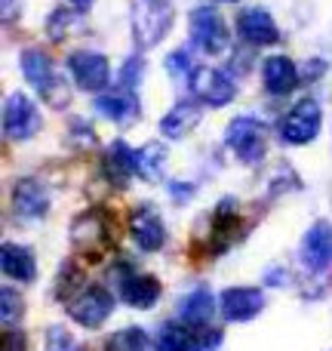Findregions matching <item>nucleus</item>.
<instances>
[{
	"instance_id": "nucleus-1",
	"label": "nucleus",
	"mask_w": 332,
	"mask_h": 351,
	"mask_svg": "<svg viewBox=\"0 0 332 351\" xmlns=\"http://www.w3.org/2000/svg\"><path fill=\"white\" fill-rule=\"evenodd\" d=\"M18 68H22L25 80L40 93V99L49 105V108L59 111L71 102V86H68L65 77L55 71L49 53H43V49H37V47L25 49V53L18 56Z\"/></svg>"
},
{
	"instance_id": "nucleus-2",
	"label": "nucleus",
	"mask_w": 332,
	"mask_h": 351,
	"mask_svg": "<svg viewBox=\"0 0 332 351\" xmlns=\"http://www.w3.org/2000/svg\"><path fill=\"white\" fill-rule=\"evenodd\" d=\"M173 3L169 0H136L133 3V40L139 49H154L173 31Z\"/></svg>"
},
{
	"instance_id": "nucleus-3",
	"label": "nucleus",
	"mask_w": 332,
	"mask_h": 351,
	"mask_svg": "<svg viewBox=\"0 0 332 351\" xmlns=\"http://www.w3.org/2000/svg\"><path fill=\"white\" fill-rule=\"evenodd\" d=\"M323 127V108L314 96H305L280 117L277 123V136L283 145H308L320 136Z\"/></svg>"
},
{
	"instance_id": "nucleus-4",
	"label": "nucleus",
	"mask_w": 332,
	"mask_h": 351,
	"mask_svg": "<svg viewBox=\"0 0 332 351\" xmlns=\"http://www.w3.org/2000/svg\"><path fill=\"white\" fill-rule=\"evenodd\" d=\"M225 145H228L231 154H234L237 160H243V164H259L268 152V127L259 117L240 114L225 130Z\"/></svg>"
},
{
	"instance_id": "nucleus-5",
	"label": "nucleus",
	"mask_w": 332,
	"mask_h": 351,
	"mask_svg": "<svg viewBox=\"0 0 332 351\" xmlns=\"http://www.w3.org/2000/svg\"><path fill=\"white\" fill-rule=\"evenodd\" d=\"M188 34H191L194 47L206 56H222L231 43L228 25L212 6H194L191 16H188Z\"/></svg>"
},
{
	"instance_id": "nucleus-6",
	"label": "nucleus",
	"mask_w": 332,
	"mask_h": 351,
	"mask_svg": "<svg viewBox=\"0 0 332 351\" xmlns=\"http://www.w3.org/2000/svg\"><path fill=\"white\" fill-rule=\"evenodd\" d=\"M188 90L197 99L200 105H209V108H225V105L234 102L237 96V84L222 71V68H194V74L188 77Z\"/></svg>"
},
{
	"instance_id": "nucleus-7",
	"label": "nucleus",
	"mask_w": 332,
	"mask_h": 351,
	"mask_svg": "<svg viewBox=\"0 0 332 351\" xmlns=\"http://www.w3.org/2000/svg\"><path fill=\"white\" fill-rule=\"evenodd\" d=\"M40 130V111L25 93H10L3 102V136L10 142H25Z\"/></svg>"
},
{
	"instance_id": "nucleus-8",
	"label": "nucleus",
	"mask_w": 332,
	"mask_h": 351,
	"mask_svg": "<svg viewBox=\"0 0 332 351\" xmlns=\"http://www.w3.org/2000/svg\"><path fill=\"white\" fill-rule=\"evenodd\" d=\"M111 311H114V296L99 284L84 287V290L68 302V315L86 330H99L111 317Z\"/></svg>"
},
{
	"instance_id": "nucleus-9",
	"label": "nucleus",
	"mask_w": 332,
	"mask_h": 351,
	"mask_svg": "<svg viewBox=\"0 0 332 351\" xmlns=\"http://www.w3.org/2000/svg\"><path fill=\"white\" fill-rule=\"evenodd\" d=\"M68 74L84 93H102L111 84V62L96 49H74L68 56Z\"/></svg>"
},
{
	"instance_id": "nucleus-10",
	"label": "nucleus",
	"mask_w": 332,
	"mask_h": 351,
	"mask_svg": "<svg viewBox=\"0 0 332 351\" xmlns=\"http://www.w3.org/2000/svg\"><path fill=\"white\" fill-rule=\"evenodd\" d=\"M298 259H302L305 271L323 274L332 268V225L327 219L314 222L305 231L302 243H298Z\"/></svg>"
},
{
	"instance_id": "nucleus-11",
	"label": "nucleus",
	"mask_w": 332,
	"mask_h": 351,
	"mask_svg": "<svg viewBox=\"0 0 332 351\" xmlns=\"http://www.w3.org/2000/svg\"><path fill=\"white\" fill-rule=\"evenodd\" d=\"M117 293L129 308L148 311L157 305L160 299V280L154 274H142V271H129V265L117 268Z\"/></svg>"
},
{
	"instance_id": "nucleus-12",
	"label": "nucleus",
	"mask_w": 332,
	"mask_h": 351,
	"mask_svg": "<svg viewBox=\"0 0 332 351\" xmlns=\"http://www.w3.org/2000/svg\"><path fill=\"white\" fill-rule=\"evenodd\" d=\"M49 206H53V197H49V188L40 179L25 176L12 185V213L22 222H40L49 213Z\"/></svg>"
},
{
	"instance_id": "nucleus-13",
	"label": "nucleus",
	"mask_w": 332,
	"mask_h": 351,
	"mask_svg": "<svg viewBox=\"0 0 332 351\" xmlns=\"http://www.w3.org/2000/svg\"><path fill=\"white\" fill-rule=\"evenodd\" d=\"M129 234H133V241L139 250L157 253V250L166 243V225L151 204H142L129 213Z\"/></svg>"
},
{
	"instance_id": "nucleus-14",
	"label": "nucleus",
	"mask_w": 332,
	"mask_h": 351,
	"mask_svg": "<svg viewBox=\"0 0 332 351\" xmlns=\"http://www.w3.org/2000/svg\"><path fill=\"white\" fill-rule=\"evenodd\" d=\"M218 308H222L225 321L231 324H246L253 317L261 315L265 308V293L259 287H228L218 299Z\"/></svg>"
},
{
	"instance_id": "nucleus-15",
	"label": "nucleus",
	"mask_w": 332,
	"mask_h": 351,
	"mask_svg": "<svg viewBox=\"0 0 332 351\" xmlns=\"http://www.w3.org/2000/svg\"><path fill=\"white\" fill-rule=\"evenodd\" d=\"M237 34L243 37L253 47H271V43L280 40V28L274 22V16L261 6H246L237 16Z\"/></svg>"
},
{
	"instance_id": "nucleus-16",
	"label": "nucleus",
	"mask_w": 332,
	"mask_h": 351,
	"mask_svg": "<svg viewBox=\"0 0 332 351\" xmlns=\"http://www.w3.org/2000/svg\"><path fill=\"white\" fill-rule=\"evenodd\" d=\"M298 80H302V71L290 56L277 53L261 62V86H265L268 96H290L298 86Z\"/></svg>"
},
{
	"instance_id": "nucleus-17",
	"label": "nucleus",
	"mask_w": 332,
	"mask_h": 351,
	"mask_svg": "<svg viewBox=\"0 0 332 351\" xmlns=\"http://www.w3.org/2000/svg\"><path fill=\"white\" fill-rule=\"evenodd\" d=\"M96 111L105 114L108 121L127 127V123H133L136 117L142 114V102H139V96H136V90L120 86V90H111V93L96 96Z\"/></svg>"
},
{
	"instance_id": "nucleus-18",
	"label": "nucleus",
	"mask_w": 332,
	"mask_h": 351,
	"mask_svg": "<svg viewBox=\"0 0 332 351\" xmlns=\"http://www.w3.org/2000/svg\"><path fill=\"white\" fill-rule=\"evenodd\" d=\"M212 315H216V296L206 287H194L191 293L179 299V321L191 330L209 327Z\"/></svg>"
},
{
	"instance_id": "nucleus-19",
	"label": "nucleus",
	"mask_w": 332,
	"mask_h": 351,
	"mask_svg": "<svg viewBox=\"0 0 332 351\" xmlns=\"http://www.w3.org/2000/svg\"><path fill=\"white\" fill-rule=\"evenodd\" d=\"M0 268H3V274L10 280H16V284H31V280L37 278L34 253H31L28 247H22V243H12V241H6L3 247H0Z\"/></svg>"
},
{
	"instance_id": "nucleus-20",
	"label": "nucleus",
	"mask_w": 332,
	"mask_h": 351,
	"mask_svg": "<svg viewBox=\"0 0 332 351\" xmlns=\"http://www.w3.org/2000/svg\"><path fill=\"white\" fill-rule=\"evenodd\" d=\"M102 170L114 188H127L129 179L136 176V152L123 139H114L102 158Z\"/></svg>"
},
{
	"instance_id": "nucleus-21",
	"label": "nucleus",
	"mask_w": 332,
	"mask_h": 351,
	"mask_svg": "<svg viewBox=\"0 0 332 351\" xmlns=\"http://www.w3.org/2000/svg\"><path fill=\"white\" fill-rule=\"evenodd\" d=\"M108 241V219L102 210L80 213L71 225V243L77 250H96Z\"/></svg>"
},
{
	"instance_id": "nucleus-22",
	"label": "nucleus",
	"mask_w": 332,
	"mask_h": 351,
	"mask_svg": "<svg viewBox=\"0 0 332 351\" xmlns=\"http://www.w3.org/2000/svg\"><path fill=\"white\" fill-rule=\"evenodd\" d=\"M200 123V105L197 102H175L173 108L160 117V133L166 139H185L194 127Z\"/></svg>"
},
{
	"instance_id": "nucleus-23",
	"label": "nucleus",
	"mask_w": 332,
	"mask_h": 351,
	"mask_svg": "<svg viewBox=\"0 0 332 351\" xmlns=\"http://www.w3.org/2000/svg\"><path fill=\"white\" fill-rule=\"evenodd\" d=\"M164 167H166V145L160 142H145L136 152V176L145 182H160L164 179Z\"/></svg>"
},
{
	"instance_id": "nucleus-24",
	"label": "nucleus",
	"mask_w": 332,
	"mask_h": 351,
	"mask_svg": "<svg viewBox=\"0 0 332 351\" xmlns=\"http://www.w3.org/2000/svg\"><path fill=\"white\" fill-rule=\"evenodd\" d=\"M77 31H84V16H80V10H74V6H59L55 12H49V19H47V34H49V40H55V43H62L65 37H71V34H77Z\"/></svg>"
},
{
	"instance_id": "nucleus-25",
	"label": "nucleus",
	"mask_w": 332,
	"mask_h": 351,
	"mask_svg": "<svg viewBox=\"0 0 332 351\" xmlns=\"http://www.w3.org/2000/svg\"><path fill=\"white\" fill-rule=\"evenodd\" d=\"M194 348V330L181 321H169L157 333V351H191Z\"/></svg>"
},
{
	"instance_id": "nucleus-26",
	"label": "nucleus",
	"mask_w": 332,
	"mask_h": 351,
	"mask_svg": "<svg viewBox=\"0 0 332 351\" xmlns=\"http://www.w3.org/2000/svg\"><path fill=\"white\" fill-rule=\"evenodd\" d=\"M151 339L142 327H123L108 339V351H148Z\"/></svg>"
},
{
	"instance_id": "nucleus-27",
	"label": "nucleus",
	"mask_w": 332,
	"mask_h": 351,
	"mask_svg": "<svg viewBox=\"0 0 332 351\" xmlns=\"http://www.w3.org/2000/svg\"><path fill=\"white\" fill-rule=\"evenodd\" d=\"M80 284H84V274H80V268L74 265V262H65V265H62V271H59V280H55V296L71 302V299L77 296L80 290H84Z\"/></svg>"
},
{
	"instance_id": "nucleus-28",
	"label": "nucleus",
	"mask_w": 332,
	"mask_h": 351,
	"mask_svg": "<svg viewBox=\"0 0 332 351\" xmlns=\"http://www.w3.org/2000/svg\"><path fill=\"white\" fill-rule=\"evenodd\" d=\"M0 302H3V324H6V330H12V324H18L22 321V315H25V302H22V296H18L12 287H3L0 290Z\"/></svg>"
},
{
	"instance_id": "nucleus-29",
	"label": "nucleus",
	"mask_w": 332,
	"mask_h": 351,
	"mask_svg": "<svg viewBox=\"0 0 332 351\" xmlns=\"http://www.w3.org/2000/svg\"><path fill=\"white\" fill-rule=\"evenodd\" d=\"M142 77H145V59L142 56H129L127 62L120 65V86H127V90H136V86L142 84Z\"/></svg>"
},
{
	"instance_id": "nucleus-30",
	"label": "nucleus",
	"mask_w": 332,
	"mask_h": 351,
	"mask_svg": "<svg viewBox=\"0 0 332 351\" xmlns=\"http://www.w3.org/2000/svg\"><path fill=\"white\" fill-rule=\"evenodd\" d=\"M47 351H77V339H74L71 330L55 324L47 330Z\"/></svg>"
},
{
	"instance_id": "nucleus-31",
	"label": "nucleus",
	"mask_w": 332,
	"mask_h": 351,
	"mask_svg": "<svg viewBox=\"0 0 332 351\" xmlns=\"http://www.w3.org/2000/svg\"><path fill=\"white\" fill-rule=\"evenodd\" d=\"M222 330L216 327H203V330H194V348L191 351H218L222 348Z\"/></svg>"
},
{
	"instance_id": "nucleus-32",
	"label": "nucleus",
	"mask_w": 332,
	"mask_h": 351,
	"mask_svg": "<svg viewBox=\"0 0 332 351\" xmlns=\"http://www.w3.org/2000/svg\"><path fill=\"white\" fill-rule=\"evenodd\" d=\"M166 71L173 77H191V53L188 49H175V53L166 56Z\"/></svg>"
},
{
	"instance_id": "nucleus-33",
	"label": "nucleus",
	"mask_w": 332,
	"mask_h": 351,
	"mask_svg": "<svg viewBox=\"0 0 332 351\" xmlns=\"http://www.w3.org/2000/svg\"><path fill=\"white\" fill-rule=\"evenodd\" d=\"M3 351H28V339L22 330H6L3 333Z\"/></svg>"
},
{
	"instance_id": "nucleus-34",
	"label": "nucleus",
	"mask_w": 332,
	"mask_h": 351,
	"mask_svg": "<svg viewBox=\"0 0 332 351\" xmlns=\"http://www.w3.org/2000/svg\"><path fill=\"white\" fill-rule=\"evenodd\" d=\"M169 194H173L175 204H188L194 197V185L191 182H169Z\"/></svg>"
},
{
	"instance_id": "nucleus-35",
	"label": "nucleus",
	"mask_w": 332,
	"mask_h": 351,
	"mask_svg": "<svg viewBox=\"0 0 332 351\" xmlns=\"http://www.w3.org/2000/svg\"><path fill=\"white\" fill-rule=\"evenodd\" d=\"M323 71H327V62L323 59H314V62H305V71H302V80H320Z\"/></svg>"
},
{
	"instance_id": "nucleus-36",
	"label": "nucleus",
	"mask_w": 332,
	"mask_h": 351,
	"mask_svg": "<svg viewBox=\"0 0 332 351\" xmlns=\"http://www.w3.org/2000/svg\"><path fill=\"white\" fill-rule=\"evenodd\" d=\"M283 271H268V278H265V284H271V287H280L283 284Z\"/></svg>"
},
{
	"instance_id": "nucleus-37",
	"label": "nucleus",
	"mask_w": 332,
	"mask_h": 351,
	"mask_svg": "<svg viewBox=\"0 0 332 351\" xmlns=\"http://www.w3.org/2000/svg\"><path fill=\"white\" fill-rule=\"evenodd\" d=\"M68 3H71V6H74V10L86 12V10H90V6H92V3H96V0H68Z\"/></svg>"
},
{
	"instance_id": "nucleus-38",
	"label": "nucleus",
	"mask_w": 332,
	"mask_h": 351,
	"mask_svg": "<svg viewBox=\"0 0 332 351\" xmlns=\"http://www.w3.org/2000/svg\"><path fill=\"white\" fill-rule=\"evenodd\" d=\"M222 3H237V0H222Z\"/></svg>"
}]
</instances>
